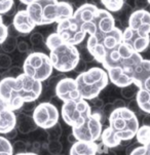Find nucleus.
Returning a JSON list of instances; mask_svg holds the SVG:
<instances>
[{
	"label": "nucleus",
	"instance_id": "nucleus-1",
	"mask_svg": "<svg viewBox=\"0 0 150 155\" xmlns=\"http://www.w3.org/2000/svg\"><path fill=\"white\" fill-rule=\"evenodd\" d=\"M142 60L141 54L122 42L105 57L102 66L107 71L109 80L115 86L122 88L134 83V75Z\"/></svg>",
	"mask_w": 150,
	"mask_h": 155
},
{
	"label": "nucleus",
	"instance_id": "nucleus-2",
	"mask_svg": "<svg viewBox=\"0 0 150 155\" xmlns=\"http://www.w3.org/2000/svg\"><path fill=\"white\" fill-rule=\"evenodd\" d=\"M42 93V82L25 73L17 77H3L0 81V97L10 110L18 111L24 105L35 102Z\"/></svg>",
	"mask_w": 150,
	"mask_h": 155
},
{
	"label": "nucleus",
	"instance_id": "nucleus-3",
	"mask_svg": "<svg viewBox=\"0 0 150 155\" xmlns=\"http://www.w3.org/2000/svg\"><path fill=\"white\" fill-rule=\"evenodd\" d=\"M109 127L101 135L102 144L106 148H115L123 141L136 137L139 130L138 116L128 107L115 108L109 115Z\"/></svg>",
	"mask_w": 150,
	"mask_h": 155
},
{
	"label": "nucleus",
	"instance_id": "nucleus-4",
	"mask_svg": "<svg viewBox=\"0 0 150 155\" xmlns=\"http://www.w3.org/2000/svg\"><path fill=\"white\" fill-rule=\"evenodd\" d=\"M122 42L136 52H143L150 45V12L136 9L128 18V27L122 31Z\"/></svg>",
	"mask_w": 150,
	"mask_h": 155
},
{
	"label": "nucleus",
	"instance_id": "nucleus-5",
	"mask_svg": "<svg viewBox=\"0 0 150 155\" xmlns=\"http://www.w3.org/2000/svg\"><path fill=\"white\" fill-rule=\"evenodd\" d=\"M26 9L36 26L60 23L72 17L75 12L71 3L59 0H37Z\"/></svg>",
	"mask_w": 150,
	"mask_h": 155
},
{
	"label": "nucleus",
	"instance_id": "nucleus-6",
	"mask_svg": "<svg viewBox=\"0 0 150 155\" xmlns=\"http://www.w3.org/2000/svg\"><path fill=\"white\" fill-rule=\"evenodd\" d=\"M45 45L49 51V59L54 69L59 72L66 73L74 70L80 61L77 47L65 42L57 32L49 34L45 39Z\"/></svg>",
	"mask_w": 150,
	"mask_h": 155
},
{
	"label": "nucleus",
	"instance_id": "nucleus-7",
	"mask_svg": "<svg viewBox=\"0 0 150 155\" xmlns=\"http://www.w3.org/2000/svg\"><path fill=\"white\" fill-rule=\"evenodd\" d=\"M80 98L92 101L97 99L109 83V76L104 68L93 67L81 72L75 78Z\"/></svg>",
	"mask_w": 150,
	"mask_h": 155
},
{
	"label": "nucleus",
	"instance_id": "nucleus-8",
	"mask_svg": "<svg viewBox=\"0 0 150 155\" xmlns=\"http://www.w3.org/2000/svg\"><path fill=\"white\" fill-rule=\"evenodd\" d=\"M122 42V31L116 27L109 33H96L89 35L86 41V47L95 61L102 64L105 57Z\"/></svg>",
	"mask_w": 150,
	"mask_h": 155
},
{
	"label": "nucleus",
	"instance_id": "nucleus-9",
	"mask_svg": "<svg viewBox=\"0 0 150 155\" xmlns=\"http://www.w3.org/2000/svg\"><path fill=\"white\" fill-rule=\"evenodd\" d=\"M54 66L49 56L41 51L29 54L23 64V72L40 82L45 81L52 75Z\"/></svg>",
	"mask_w": 150,
	"mask_h": 155
},
{
	"label": "nucleus",
	"instance_id": "nucleus-10",
	"mask_svg": "<svg viewBox=\"0 0 150 155\" xmlns=\"http://www.w3.org/2000/svg\"><path fill=\"white\" fill-rule=\"evenodd\" d=\"M134 84L138 86L136 101L145 114H150V60H142L134 75Z\"/></svg>",
	"mask_w": 150,
	"mask_h": 155
},
{
	"label": "nucleus",
	"instance_id": "nucleus-11",
	"mask_svg": "<svg viewBox=\"0 0 150 155\" xmlns=\"http://www.w3.org/2000/svg\"><path fill=\"white\" fill-rule=\"evenodd\" d=\"M92 113L91 105L82 98L64 102L61 109L63 120L72 128L80 127Z\"/></svg>",
	"mask_w": 150,
	"mask_h": 155
},
{
	"label": "nucleus",
	"instance_id": "nucleus-12",
	"mask_svg": "<svg viewBox=\"0 0 150 155\" xmlns=\"http://www.w3.org/2000/svg\"><path fill=\"white\" fill-rule=\"evenodd\" d=\"M56 32L65 42L75 46L79 45L85 40V35L88 34L82 28L80 21H78L73 15L58 23Z\"/></svg>",
	"mask_w": 150,
	"mask_h": 155
},
{
	"label": "nucleus",
	"instance_id": "nucleus-13",
	"mask_svg": "<svg viewBox=\"0 0 150 155\" xmlns=\"http://www.w3.org/2000/svg\"><path fill=\"white\" fill-rule=\"evenodd\" d=\"M103 133L101 116L98 112L92 113L80 127L72 128V135L76 141L96 142L101 139Z\"/></svg>",
	"mask_w": 150,
	"mask_h": 155
},
{
	"label": "nucleus",
	"instance_id": "nucleus-14",
	"mask_svg": "<svg viewBox=\"0 0 150 155\" xmlns=\"http://www.w3.org/2000/svg\"><path fill=\"white\" fill-rule=\"evenodd\" d=\"M59 116L60 114L57 106L49 102H43L34 108L32 119L36 127L43 130H49L58 124Z\"/></svg>",
	"mask_w": 150,
	"mask_h": 155
},
{
	"label": "nucleus",
	"instance_id": "nucleus-15",
	"mask_svg": "<svg viewBox=\"0 0 150 155\" xmlns=\"http://www.w3.org/2000/svg\"><path fill=\"white\" fill-rule=\"evenodd\" d=\"M55 91L56 96L63 102L80 99L76 81L70 77H63L58 81L55 86Z\"/></svg>",
	"mask_w": 150,
	"mask_h": 155
},
{
	"label": "nucleus",
	"instance_id": "nucleus-16",
	"mask_svg": "<svg viewBox=\"0 0 150 155\" xmlns=\"http://www.w3.org/2000/svg\"><path fill=\"white\" fill-rule=\"evenodd\" d=\"M12 27L19 34H29L35 29L36 25L29 15L27 9H20L14 15Z\"/></svg>",
	"mask_w": 150,
	"mask_h": 155
},
{
	"label": "nucleus",
	"instance_id": "nucleus-17",
	"mask_svg": "<svg viewBox=\"0 0 150 155\" xmlns=\"http://www.w3.org/2000/svg\"><path fill=\"white\" fill-rule=\"evenodd\" d=\"M18 123V117L14 110L5 108L0 110V135H9L14 132Z\"/></svg>",
	"mask_w": 150,
	"mask_h": 155
},
{
	"label": "nucleus",
	"instance_id": "nucleus-18",
	"mask_svg": "<svg viewBox=\"0 0 150 155\" xmlns=\"http://www.w3.org/2000/svg\"><path fill=\"white\" fill-rule=\"evenodd\" d=\"M99 146L96 142L76 141L72 144L69 151L70 155H97Z\"/></svg>",
	"mask_w": 150,
	"mask_h": 155
},
{
	"label": "nucleus",
	"instance_id": "nucleus-19",
	"mask_svg": "<svg viewBox=\"0 0 150 155\" xmlns=\"http://www.w3.org/2000/svg\"><path fill=\"white\" fill-rule=\"evenodd\" d=\"M105 9L109 12H118L125 4V0H100Z\"/></svg>",
	"mask_w": 150,
	"mask_h": 155
},
{
	"label": "nucleus",
	"instance_id": "nucleus-20",
	"mask_svg": "<svg viewBox=\"0 0 150 155\" xmlns=\"http://www.w3.org/2000/svg\"><path fill=\"white\" fill-rule=\"evenodd\" d=\"M136 139L139 144L142 146H146L150 144V127L143 125L139 127L138 132L136 134Z\"/></svg>",
	"mask_w": 150,
	"mask_h": 155
},
{
	"label": "nucleus",
	"instance_id": "nucleus-21",
	"mask_svg": "<svg viewBox=\"0 0 150 155\" xmlns=\"http://www.w3.org/2000/svg\"><path fill=\"white\" fill-rule=\"evenodd\" d=\"M18 43L19 42H18L17 36L8 35L0 45H1V49L5 54H12L15 51V48H18Z\"/></svg>",
	"mask_w": 150,
	"mask_h": 155
},
{
	"label": "nucleus",
	"instance_id": "nucleus-22",
	"mask_svg": "<svg viewBox=\"0 0 150 155\" xmlns=\"http://www.w3.org/2000/svg\"><path fill=\"white\" fill-rule=\"evenodd\" d=\"M0 155H14V147L7 138L0 136Z\"/></svg>",
	"mask_w": 150,
	"mask_h": 155
},
{
	"label": "nucleus",
	"instance_id": "nucleus-23",
	"mask_svg": "<svg viewBox=\"0 0 150 155\" xmlns=\"http://www.w3.org/2000/svg\"><path fill=\"white\" fill-rule=\"evenodd\" d=\"M137 93H138V86L134 84V83L122 88V94L123 96V98L128 100H133L134 98L136 99Z\"/></svg>",
	"mask_w": 150,
	"mask_h": 155
},
{
	"label": "nucleus",
	"instance_id": "nucleus-24",
	"mask_svg": "<svg viewBox=\"0 0 150 155\" xmlns=\"http://www.w3.org/2000/svg\"><path fill=\"white\" fill-rule=\"evenodd\" d=\"M30 42L34 47L45 45V40H44V38H43V35L39 32H34V33L31 34L30 35Z\"/></svg>",
	"mask_w": 150,
	"mask_h": 155
},
{
	"label": "nucleus",
	"instance_id": "nucleus-25",
	"mask_svg": "<svg viewBox=\"0 0 150 155\" xmlns=\"http://www.w3.org/2000/svg\"><path fill=\"white\" fill-rule=\"evenodd\" d=\"M15 4V0H0V15H6Z\"/></svg>",
	"mask_w": 150,
	"mask_h": 155
},
{
	"label": "nucleus",
	"instance_id": "nucleus-26",
	"mask_svg": "<svg viewBox=\"0 0 150 155\" xmlns=\"http://www.w3.org/2000/svg\"><path fill=\"white\" fill-rule=\"evenodd\" d=\"M12 66V59L7 54H0V70H7Z\"/></svg>",
	"mask_w": 150,
	"mask_h": 155
},
{
	"label": "nucleus",
	"instance_id": "nucleus-27",
	"mask_svg": "<svg viewBox=\"0 0 150 155\" xmlns=\"http://www.w3.org/2000/svg\"><path fill=\"white\" fill-rule=\"evenodd\" d=\"M8 35H9L8 27L4 25L3 19H2V15H0V44L3 42Z\"/></svg>",
	"mask_w": 150,
	"mask_h": 155
},
{
	"label": "nucleus",
	"instance_id": "nucleus-28",
	"mask_svg": "<svg viewBox=\"0 0 150 155\" xmlns=\"http://www.w3.org/2000/svg\"><path fill=\"white\" fill-rule=\"evenodd\" d=\"M130 155H150V144L146 146L141 145L139 147H136L130 153Z\"/></svg>",
	"mask_w": 150,
	"mask_h": 155
},
{
	"label": "nucleus",
	"instance_id": "nucleus-29",
	"mask_svg": "<svg viewBox=\"0 0 150 155\" xmlns=\"http://www.w3.org/2000/svg\"><path fill=\"white\" fill-rule=\"evenodd\" d=\"M79 51V54H80V59L83 60L85 62H88V61H91V60H94L93 56H92L91 54H89L88 47L85 46H81L80 49H78Z\"/></svg>",
	"mask_w": 150,
	"mask_h": 155
},
{
	"label": "nucleus",
	"instance_id": "nucleus-30",
	"mask_svg": "<svg viewBox=\"0 0 150 155\" xmlns=\"http://www.w3.org/2000/svg\"><path fill=\"white\" fill-rule=\"evenodd\" d=\"M18 51H19L21 54H26V52H28L30 51V45L26 42V41H20L19 43H18Z\"/></svg>",
	"mask_w": 150,
	"mask_h": 155
},
{
	"label": "nucleus",
	"instance_id": "nucleus-31",
	"mask_svg": "<svg viewBox=\"0 0 150 155\" xmlns=\"http://www.w3.org/2000/svg\"><path fill=\"white\" fill-rule=\"evenodd\" d=\"M148 0H135V7L137 9H146L148 6Z\"/></svg>",
	"mask_w": 150,
	"mask_h": 155
},
{
	"label": "nucleus",
	"instance_id": "nucleus-32",
	"mask_svg": "<svg viewBox=\"0 0 150 155\" xmlns=\"http://www.w3.org/2000/svg\"><path fill=\"white\" fill-rule=\"evenodd\" d=\"M85 67H86V62H85L83 60L80 59V61L77 64V66H76L74 71H76V72H78V73L85 72Z\"/></svg>",
	"mask_w": 150,
	"mask_h": 155
},
{
	"label": "nucleus",
	"instance_id": "nucleus-33",
	"mask_svg": "<svg viewBox=\"0 0 150 155\" xmlns=\"http://www.w3.org/2000/svg\"><path fill=\"white\" fill-rule=\"evenodd\" d=\"M69 3H71V4H74V5H76L77 6V8L78 7H80V6H82V5H85V3H88V1L86 0H67Z\"/></svg>",
	"mask_w": 150,
	"mask_h": 155
},
{
	"label": "nucleus",
	"instance_id": "nucleus-34",
	"mask_svg": "<svg viewBox=\"0 0 150 155\" xmlns=\"http://www.w3.org/2000/svg\"><path fill=\"white\" fill-rule=\"evenodd\" d=\"M143 125L150 127V114H145L143 116Z\"/></svg>",
	"mask_w": 150,
	"mask_h": 155
},
{
	"label": "nucleus",
	"instance_id": "nucleus-35",
	"mask_svg": "<svg viewBox=\"0 0 150 155\" xmlns=\"http://www.w3.org/2000/svg\"><path fill=\"white\" fill-rule=\"evenodd\" d=\"M15 9H17V6H15V4L14 6H12V8L9 9V12L6 14L7 17H12V15H15V14H17V12H15Z\"/></svg>",
	"mask_w": 150,
	"mask_h": 155
},
{
	"label": "nucleus",
	"instance_id": "nucleus-36",
	"mask_svg": "<svg viewBox=\"0 0 150 155\" xmlns=\"http://www.w3.org/2000/svg\"><path fill=\"white\" fill-rule=\"evenodd\" d=\"M35 1H37V0H20V2L24 5H26V6H28V5L34 3Z\"/></svg>",
	"mask_w": 150,
	"mask_h": 155
},
{
	"label": "nucleus",
	"instance_id": "nucleus-37",
	"mask_svg": "<svg viewBox=\"0 0 150 155\" xmlns=\"http://www.w3.org/2000/svg\"><path fill=\"white\" fill-rule=\"evenodd\" d=\"M15 155H38V154L34 153V152H19V153H17Z\"/></svg>",
	"mask_w": 150,
	"mask_h": 155
},
{
	"label": "nucleus",
	"instance_id": "nucleus-38",
	"mask_svg": "<svg viewBox=\"0 0 150 155\" xmlns=\"http://www.w3.org/2000/svg\"><path fill=\"white\" fill-rule=\"evenodd\" d=\"M2 78H3V77H2V75H1V73H0V81H1V80H2Z\"/></svg>",
	"mask_w": 150,
	"mask_h": 155
},
{
	"label": "nucleus",
	"instance_id": "nucleus-39",
	"mask_svg": "<svg viewBox=\"0 0 150 155\" xmlns=\"http://www.w3.org/2000/svg\"><path fill=\"white\" fill-rule=\"evenodd\" d=\"M148 3H149V5H150V0H148Z\"/></svg>",
	"mask_w": 150,
	"mask_h": 155
}]
</instances>
